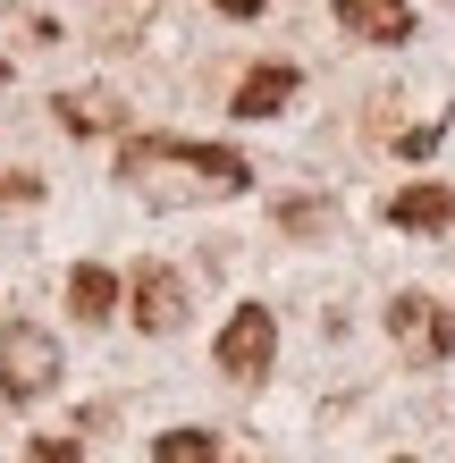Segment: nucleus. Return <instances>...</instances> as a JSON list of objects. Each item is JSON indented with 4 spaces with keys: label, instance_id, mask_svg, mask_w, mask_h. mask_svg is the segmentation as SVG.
<instances>
[{
    "label": "nucleus",
    "instance_id": "f257e3e1",
    "mask_svg": "<svg viewBox=\"0 0 455 463\" xmlns=\"http://www.w3.org/2000/svg\"><path fill=\"white\" fill-rule=\"evenodd\" d=\"M51 388H60V345H51V329L9 320V329H0V396L9 404H43Z\"/></svg>",
    "mask_w": 455,
    "mask_h": 463
},
{
    "label": "nucleus",
    "instance_id": "f03ea898",
    "mask_svg": "<svg viewBox=\"0 0 455 463\" xmlns=\"http://www.w3.org/2000/svg\"><path fill=\"white\" fill-rule=\"evenodd\" d=\"M270 354H279V320H270V304H236L228 329H220V345H211V363H220L228 379H261V371H270Z\"/></svg>",
    "mask_w": 455,
    "mask_h": 463
},
{
    "label": "nucleus",
    "instance_id": "7ed1b4c3",
    "mask_svg": "<svg viewBox=\"0 0 455 463\" xmlns=\"http://www.w3.org/2000/svg\"><path fill=\"white\" fill-rule=\"evenodd\" d=\"M127 152H144V160H177V169H194L203 185H220V194H245V185H253V169H245L228 144H177V135H144V144H127Z\"/></svg>",
    "mask_w": 455,
    "mask_h": 463
},
{
    "label": "nucleus",
    "instance_id": "20e7f679",
    "mask_svg": "<svg viewBox=\"0 0 455 463\" xmlns=\"http://www.w3.org/2000/svg\"><path fill=\"white\" fill-rule=\"evenodd\" d=\"M127 312H136V329H152V337H169L177 320H185V279L169 261H144L136 279H127Z\"/></svg>",
    "mask_w": 455,
    "mask_h": 463
},
{
    "label": "nucleus",
    "instance_id": "39448f33",
    "mask_svg": "<svg viewBox=\"0 0 455 463\" xmlns=\"http://www.w3.org/2000/svg\"><path fill=\"white\" fill-rule=\"evenodd\" d=\"M388 329H396L405 354H422V363H447V354H455V312H439L431 295H396V304H388Z\"/></svg>",
    "mask_w": 455,
    "mask_h": 463
},
{
    "label": "nucleus",
    "instance_id": "423d86ee",
    "mask_svg": "<svg viewBox=\"0 0 455 463\" xmlns=\"http://www.w3.org/2000/svg\"><path fill=\"white\" fill-rule=\"evenodd\" d=\"M388 228H405V236H439V228H455V194L447 185H405V194H388Z\"/></svg>",
    "mask_w": 455,
    "mask_h": 463
},
{
    "label": "nucleus",
    "instance_id": "0eeeda50",
    "mask_svg": "<svg viewBox=\"0 0 455 463\" xmlns=\"http://www.w3.org/2000/svg\"><path fill=\"white\" fill-rule=\"evenodd\" d=\"M337 25L363 43H405L413 34V0H337Z\"/></svg>",
    "mask_w": 455,
    "mask_h": 463
},
{
    "label": "nucleus",
    "instance_id": "6e6552de",
    "mask_svg": "<svg viewBox=\"0 0 455 463\" xmlns=\"http://www.w3.org/2000/svg\"><path fill=\"white\" fill-rule=\"evenodd\" d=\"M296 85H304V76L287 68V60H270V68H253L245 85H236L228 110H236V118H270V110H287V101H296Z\"/></svg>",
    "mask_w": 455,
    "mask_h": 463
},
{
    "label": "nucleus",
    "instance_id": "1a4fd4ad",
    "mask_svg": "<svg viewBox=\"0 0 455 463\" xmlns=\"http://www.w3.org/2000/svg\"><path fill=\"white\" fill-rule=\"evenodd\" d=\"M118 295H127V287H118V279H110L101 261H76V269H68V312L85 320V329H93V320H110V312H118Z\"/></svg>",
    "mask_w": 455,
    "mask_h": 463
},
{
    "label": "nucleus",
    "instance_id": "9d476101",
    "mask_svg": "<svg viewBox=\"0 0 455 463\" xmlns=\"http://www.w3.org/2000/svg\"><path fill=\"white\" fill-rule=\"evenodd\" d=\"M152 463H228V455H220V439H211V430H169Z\"/></svg>",
    "mask_w": 455,
    "mask_h": 463
},
{
    "label": "nucleus",
    "instance_id": "9b49d317",
    "mask_svg": "<svg viewBox=\"0 0 455 463\" xmlns=\"http://www.w3.org/2000/svg\"><path fill=\"white\" fill-rule=\"evenodd\" d=\"M60 127H76V135H93V127H118V110L101 93H60Z\"/></svg>",
    "mask_w": 455,
    "mask_h": 463
},
{
    "label": "nucleus",
    "instance_id": "f8f14e48",
    "mask_svg": "<svg viewBox=\"0 0 455 463\" xmlns=\"http://www.w3.org/2000/svg\"><path fill=\"white\" fill-rule=\"evenodd\" d=\"M25 463H85V455H76V439H60V430H43V439L25 447Z\"/></svg>",
    "mask_w": 455,
    "mask_h": 463
},
{
    "label": "nucleus",
    "instance_id": "ddd939ff",
    "mask_svg": "<svg viewBox=\"0 0 455 463\" xmlns=\"http://www.w3.org/2000/svg\"><path fill=\"white\" fill-rule=\"evenodd\" d=\"M0 203H34V177H0Z\"/></svg>",
    "mask_w": 455,
    "mask_h": 463
},
{
    "label": "nucleus",
    "instance_id": "4468645a",
    "mask_svg": "<svg viewBox=\"0 0 455 463\" xmlns=\"http://www.w3.org/2000/svg\"><path fill=\"white\" fill-rule=\"evenodd\" d=\"M220 17H261V0H211Z\"/></svg>",
    "mask_w": 455,
    "mask_h": 463
},
{
    "label": "nucleus",
    "instance_id": "2eb2a0df",
    "mask_svg": "<svg viewBox=\"0 0 455 463\" xmlns=\"http://www.w3.org/2000/svg\"><path fill=\"white\" fill-rule=\"evenodd\" d=\"M0 85H9V68H0Z\"/></svg>",
    "mask_w": 455,
    "mask_h": 463
},
{
    "label": "nucleus",
    "instance_id": "dca6fc26",
    "mask_svg": "<svg viewBox=\"0 0 455 463\" xmlns=\"http://www.w3.org/2000/svg\"><path fill=\"white\" fill-rule=\"evenodd\" d=\"M396 463H405V455H396Z\"/></svg>",
    "mask_w": 455,
    "mask_h": 463
}]
</instances>
